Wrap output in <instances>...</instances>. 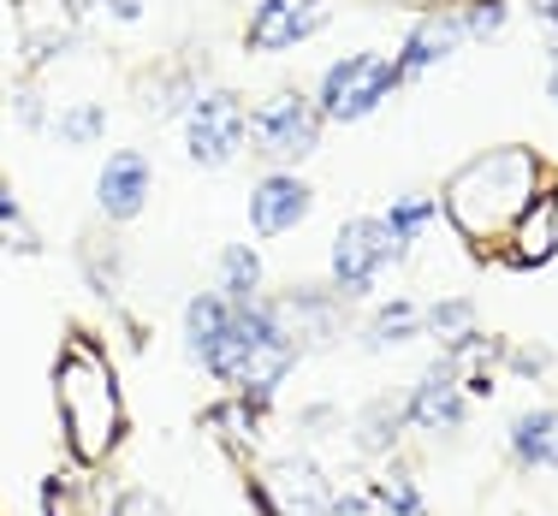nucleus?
I'll list each match as a JSON object with an SVG mask.
<instances>
[{"label": "nucleus", "instance_id": "1", "mask_svg": "<svg viewBox=\"0 0 558 516\" xmlns=\"http://www.w3.org/2000/svg\"><path fill=\"white\" fill-rule=\"evenodd\" d=\"M535 202V155L523 149H494L482 161H470L446 191V214L458 220L470 237H499Z\"/></svg>", "mask_w": 558, "mask_h": 516}, {"label": "nucleus", "instance_id": "2", "mask_svg": "<svg viewBox=\"0 0 558 516\" xmlns=\"http://www.w3.org/2000/svg\"><path fill=\"white\" fill-rule=\"evenodd\" d=\"M60 409H65V433L72 452L84 463L108 457L113 433H119V392L108 380V368L89 356V344H77V356L60 368Z\"/></svg>", "mask_w": 558, "mask_h": 516}, {"label": "nucleus", "instance_id": "3", "mask_svg": "<svg viewBox=\"0 0 558 516\" xmlns=\"http://www.w3.org/2000/svg\"><path fill=\"white\" fill-rule=\"evenodd\" d=\"M250 131H256V143L274 155V161H298V155L315 149L322 119H315V108L298 96V89H279V96H268L256 113H250Z\"/></svg>", "mask_w": 558, "mask_h": 516}, {"label": "nucleus", "instance_id": "4", "mask_svg": "<svg viewBox=\"0 0 558 516\" xmlns=\"http://www.w3.org/2000/svg\"><path fill=\"white\" fill-rule=\"evenodd\" d=\"M392 84H398V77H392V65L380 60V54H351V60H339L333 72H327L322 113L327 119H363L368 108H380V101H387Z\"/></svg>", "mask_w": 558, "mask_h": 516}, {"label": "nucleus", "instance_id": "5", "mask_svg": "<svg viewBox=\"0 0 558 516\" xmlns=\"http://www.w3.org/2000/svg\"><path fill=\"white\" fill-rule=\"evenodd\" d=\"M392 249H398V237L380 226V220H351V226H339V237H333V285L344 291V297H363Z\"/></svg>", "mask_w": 558, "mask_h": 516}, {"label": "nucleus", "instance_id": "6", "mask_svg": "<svg viewBox=\"0 0 558 516\" xmlns=\"http://www.w3.org/2000/svg\"><path fill=\"white\" fill-rule=\"evenodd\" d=\"M238 143H244V108H238L232 96H220V89H208L203 101L191 108V161L215 167V161H232Z\"/></svg>", "mask_w": 558, "mask_h": 516}, {"label": "nucleus", "instance_id": "7", "mask_svg": "<svg viewBox=\"0 0 558 516\" xmlns=\"http://www.w3.org/2000/svg\"><path fill=\"white\" fill-rule=\"evenodd\" d=\"M322 0H262L256 19H250V48H262V54H279V48L303 42V36L322 24Z\"/></svg>", "mask_w": 558, "mask_h": 516}, {"label": "nucleus", "instance_id": "8", "mask_svg": "<svg viewBox=\"0 0 558 516\" xmlns=\"http://www.w3.org/2000/svg\"><path fill=\"white\" fill-rule=\"evenodd\" d=\"M310 202H315L310 184L291 179V172H274V179H262L256 196H250V226H256L262 237H279L310 214Z\"/></svg>", "mask_w": 558, "mask_h": 516}, {"label": "nucleus", "instance_id": "9", "mask_svg": "<svg viewBox=\"0 0 558 516\" xmlns=\"http://www.w3.org/2000/svg\"><path fill=\"white\" fill-rule=\"evenodd\" d=\"M101 208H108L113 220H131L137 214L143 202H149V161H143V155H113L108 167H101Z\"/></svg>", "mask_w": 558, "mask_h": 516}, {"label": "nucleus", "instance_id": "10", "mask_svg": "<svg viewBox=\"0 0 558 516\" xmlns=\"http://www.w3.org/2000/svg\"><path fill=\"white\" fill-rule=\"evenodd\" d=\"M511 232H517V244H511L517 268H541V261H553V249H558V196L529 202V214L517 220Z\"/></svg>", "mask_w": 558, "mask_h": 516}, {"label": "nucleus", "instance_id": "11", "mask_svg": "<svg viewBox=\"0 0 558 516\" xmlns=\"http://www.w3.org/2000/svg\"><path fill=\"white\" fill-rule=\"evenodd\" d=\"M274 487H279L274 516H322L327 511V487H322V475H315L310 463H279Z\"/></svg>", "mask_w": 558, "mask_h": 516}, {"label": "nucleus", "instance_id": "12", "mask_svg": "<svg viewBox=\"0 0 558 516\" xmlns=\"http://www.w3.org/2000/svg\"><path fill=\"white\" fill-rule=\"evenodd\" d=\"M458 42H463V19H428L416 36H410V48H404V60L392 65V77H416L422 65L446 60Z\"/></svg>", "mask_w": 558, "mask_h": 516}, {"label": "nucleus", "instance_id": "13", "mask_svg": "<svg viewBox=\"0 0 558 516\" xmlns=\"http://www.w3.org/2000/svg\"><path fill=\"white\" fill-rule=\"evenodd\" d=\"M458 416H463L458 386H451L446 368H434V374L416 386V398H410V421H422V428H451Z\"/></svg>", "mask_w": 558, "mask_h": 516}, {"label": "nucleus", "instance_id": "14", "mask_svg": "<svg viewBox=\"0 0 558 516\" xmlns=\"http://www.w3.org/2000/svg\"><path fill=\"white\" fill-rule=\"evenodd\" d=\"M511 445L523 463H535V469H558V409H535V416H523L511 428Z\"/></svg>", "mask_w": 558, "mask_h": 516}, {"label": "nucleus", "instance_id": "15", "mask_svg": "<svg viewBox=\"0 0 558 516\" xmlns=\"http://www.w3.org/2000/svg\"><path fill=\"white\" fill-rule=\"evenodd\" d=\"M428 333L440 344H470L475 339V303H434L428 309Z\"/></svg>", "mask_w": 558, "mask_h": 516}, {"label": "nucleus", "instance_id": "16", "mask_svg": "<svg viewBox=\"0 0 558 516\" xmlns=\"http://www.w3.org/2000/svg\"><path fill=\"white\" fill-rule=\"evenodd\" d=\"M226 297H196L191 309H184V327H191V351H208L220 333H226Z\"/></svg>", "mask_w": 558, "mask_h": 516}, {"label": "nucleus", "instance_id": "17", "mask_svg": "<svg viewBox=\"0 0 558 516\" xmlns=\"http://www.w3.org/2000/svg\"><path fill=\"white\" fill-rule=\"evenodd\" d=\"M220 273H226V291H232V297H256V291H262V261L250 256L244 244H232L220 256Z\"/></svg>", "mask_w": 558, "mask_h": 516}, {"label": "nucleus", "instance_id": "18", "mask_svg": "<svg viewBox=\"0 0 558 516\" xmlns=\"http://www.w3.org/2000/svg\"><path fill=\"white\" fill-rule=\"evenodd\" d=\"M392 433H398V416H392L387 404H375V409H368V421L356 428V445H363V452H387Z\"/></svg>", "mask_w": 558, "mask_h": 516}, {"label": "nucleus", "instance_id": "19", "mask_svg": "<svg viewBox=\"0 0 558 516\" xmlns=\"http://www.w3.org/2000/svg\"><path fill=\"white\" fill-rule=\"evenodd\" d=\"M416 333V309L410 303H392V309H380V321H375V344H398V339H410Z\"/></svg>", "mask_w": 558, "mask_h": 516}, {"label": "nucleus", "instance_id": "20", "mask_svg": "<svg viewBox=\"0 0 558 516\" xmlns=\"http://www.w3.org/2000/svg\"><path fill=\"white\" fill-rule=\"evenodd\" d=\"M428 214H434V202H392V214L380 220V226L404 244V237H416V226H428Z\"/></svg>", "mask_w": 558, "mask_h": 516}, {"label": "nucleus", "instance_id": "21", "mask_svg": "<svg viewBox=\"0 0 558 516\" xmlns=\"http://www.w3.org/2000/svg\"><path fill=\"white\" fill-rule=\"evenodd\" d=\"M101 131V108H72V113H60V137L65 143H89Z\"/></svg>", "mask_w": 558, "mask_h": 516}, {"label": "nucleus", "instance_id": "22", "mask_svg": "<svg viewBox=\"0 0 558 516\" xmlns=\"http://www.w3.org/2000/svg\"><path fill=\"white\" fill-rule=\"evenodd\" d=\"M380 505L398 511V516H422V499H416V487H410L404 475H392V481L380 487Z\"/></svg>", "mask_w": 558, "mask_h": 516}, {"label": "nucleus", "instance_id": "23", "mask_svg": "<svg viewBox=\"0 0 558 516\" xmlns=\"http://www.w3.org/2000/svg\"><path fill=\"white\" fill-rule=\"evenodd\" d=\"M499 24H505V7H499V0H475L470 19H463V36H487V30H499Z\"/></svg>", "mask_w": 558, "mask_h": 516}, {"label": "nucleus", "instance_id": "24", "mask_svg": "<svg viewBox=\"0 0 558 516\" xmlns=\"http://www.w3.org/2000/svg\"><path fill=\"white\" fill-rule=\"evenodd\" d=\"M119 516H167V511L155 505L149 493H125V499H119Z\"/></svg>", "mask_w": 558, "mask_h": 516}, {"label": "nucleus", "instance_id": "25", "mask_svg": "<svg viewBox=\"0 0 558 516\" xmlns=\"http://www.w3.org/2000/svg\"><path fill=\"white\" fill-rule=\"evenodd\" d=\"M327 516H368L363 499H327Z\"/></svg>", "mask_w": 558, "mask_h": 516}, {"label": "nucleus", "instance_id": "26", "mask_svg": "<svg viewBox=\"0 0 558 516\" xmlns=\"http://www.w3.org/2000/svg\"><path fill=\"white\" fill-rule=\"evenodd\" d=\"M48 516H77V511H72V499L54 493V487H48Z\"/></svg>", "mask_w": 558, "mask_h": 516}, {"label": "nucleus", "instance_id": "27", "mask_svg": "<svg viewBox=\"0 0 558 516\" xmlns=\"http://www.w3.org/2000/svg\"><path fill=\"white\" fill-rule=\"evenodd\" d=\"M535 12H541L547 24H558V0H535Z\"/></svg>", "mask_w": 558, "mask_h": 516}, {"label": "nucleus", "instance_id": "28", "mask_svg": "<svg viewBox=\"0 0 558 516\" xmlns=\"http://www.w3.org/2000/svg\"><path fill=\"white\" fill-rule=\"evenodd\" d=\"M113 12L119 19H137V0H113Z\"/></svg>", "mask_w": 558, "mask_h": 516}, {"label": "nucleus", "instance_id": "29", "mask_svg": "<svg viewBox=\"0 0 558 516\" xmlns=\"http://www.w3.org/2000/svg\"><path fill=\"white\" fill-rule=\"evenodd\" d=\"M553 96H558V77H553Z\"/></svg>", "mask_w": 558, "mask_h": 516}]
</instances>
